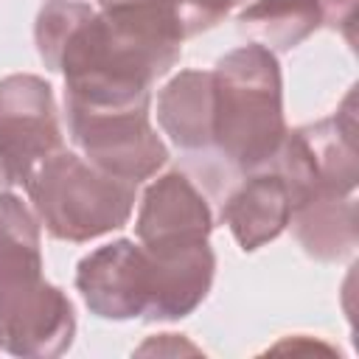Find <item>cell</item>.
Masks as SVG:
<instances>
[{
    "mask_svg": "<svg viewBox=\"0 0 359 359\" xmlns=\"http://www.w3.org/2000/svg\"><path fill=\"white\" fill-rule=\"evenodd\" d=\"M28 205L0 191V351L22 359L67 353L76 337L70 297L42 275V233Z\"/></svg>",
    "mask_w": 359,
    "mask_h": 359,
    "instance_id": "1",
    "label": "cell"
},
{
    "mask_svg": "<svg viewBox=\"0 0 359 359\" xmlns=\"http://www.w3.org/2000/svg\"><path fill=\"white\" fill-rule=\"evenodd\" d=\"M213 76L210 149L241 177L266 168L283 135V81L275 50L250 42L224 53Z\"/></svg>",
    "mask_w": 359,
    "mask_h": 359,
    "instance_id": "2",
    "label": "cell"
},
{
    "mask_svg": "<svg viewBox=\"0 0 359 359\" xmlns=\"http://www.w3.org/2000/svg\"><path fill=\"white\" fill-rule=\"evenodd\" d=\"M39 224L59 241L84 244L121 230L135 210V182L104 174L81 154L59 149L22 185Z\"/></svg>",
    "mask_w": 359,
    "mask_h": 359,
    "instance_id": "3",
    "label": "cell"
},
{
    "mask_svg": "<svg viewBox=\"0 0 359 359\" xmlns=\"http://www.w3.org/2000/svg\"><path fill=\"white\" fill-rule=\"evenodd\" d=\"M269 168L286 182L292 210L314 199L353 196L359 182L353 93L331 118L286 129Z\"/></svg>",
    "mask_w": 359,
    "mask_h": 359,
    "instance_id": "4",
    "label": "cell"
},
{
    "mask_svg": "<svg viewBox=\"0 0 359 359\" xmlns=\"http://www.w3.org/2000/svg\"><path fill=\"white\" fill-rule=\"evenodd\" d=\"M149 107L151 101L98 107L65 101L70 137L87 163L140 185L168 160V149L149 121Z\"/></svg>",
    "mask_w": 359,
    "mask_h": 359,
    "instance_id": "5",
    "label": "cell"
},
{
    "mask_svg": "<svg viewBox=\"0 0 359 359\" xmlns=\"http://www.w3.org/2000/svg\"><path fill=\"white\" fill-rule=\"evenodd\" d=\"M76 289L101 320H157L160 269L140 241L118 238L87 252L76 266Z\"/></svg>",
    "mask_w": 359,
    "mask_h": 359,
    "instance_id": "6",
    "label": "cell"
},
{
    "mask_svg": "<svg viewBox=\"0 0 359 359\" xmlns=\"http://www.w3.org/2000/svg\"><path fill=\"white\" fill-rule=\"evenodd\" d=\"M62 149L53 87L34 73L0 79V177L25 185L31 174Z\"/></svg>",
    "mask_w": 359,
    "mask_h": 359,
    "instance_id": "7",
    "label": "cell"
},
{
    "mask_svg": "<svg viewBox=\"0 0 359 359\" xmlns=\"http://www.w3.org/2000/svg\"><path fill=\"white\" fill-rule=\"evenodd\" d=\"M210 230V205L182 171H168L146 188L135 222L146 250H188L205 244Z\"/></svg>",
    "mask_w": 359,
    "mask_h": 359,
    "instance_id": "8",
    "label": "cell"
},
{
    "mask_svg": "<svg viewBox=\"0 0 359 359\" xmlns=\"http://www.w3.org/2000/svg\"><path fill=\"white\" fill-rule=\"evenodd\" d=\"M289 219L292 199L286 182L269 165L244 174V180L222 202V222L230 227L244 252L275 241L289 227Z\"/></svg>",
    "mask_w": 359,
    "mask_h": 359,
    "instance_id": "9",
    "label": "cell"
},
{
    "mask_svg": "<svg viewBox=\"0 0 359 359\" xmlns=\"http://www.w3.org/2000/svg\"><path fill=\"white\" fill-rule=\"evenodd\" d=\"M157 123L182 151H205L213 140V76L180 70L157 95Z\"/></svg>",
    "mask_w": 359,
    "mask_h": 359,
    "instance_id": "10",
    "label": "cell"
},
{
    "mask_svg": "<svg viewBox=\"0 0 359 359\" xmlns=\"http://www.w3.org/2000/svg\"><path fill=\"white\" fill-rule=\"evenodd\" d=\"M289 224L303 252L317 261H339L353 252L359 241L356 196L314 199L292 210Z\"/></svg>",
    "mask_w": 359,
    "mask_h": 359,
    "instance_id": "11",
    "label": "cell"
},
{
    "mask_svg": "<svg viewBox=\"0 0 359 359\" xmlns=\"http://www.w3.org/2000/svg\"><path fill=\"white\" fill-rule=\"evenodd\" d=\"M238 31L269 50H292L325 28L323 0H255L238 14Z\"/></svg>",
    "mask_w": 359,
    "mask_h": 359,
    "instance_id": "12",
    "label": "cell"
},
{
    "mask_svg": "<svg viewBox=\"0 0 359 359\" xmlns=\"http://www.w3.org/2000/svg\"><path fill=\"white\" fill-rule=\"evenodd\" d=\"M325 8V28L342 34L348 45H353V20H356V0H323Z\"/></svg>",
    "mask_w": 359,
    "mask_h": 359,
    "instance_id": "13",
    "label": "cell"
},
{
    "mask_svg": "<svg viewBox=\"0 0 359 359\" xmlns=\"http://www.w3.org/2000/svg\"><path fill=\"white\" fill-rule=\"evenodd\" d=\"M238 3H247V0H230V6H238Z\"/></svg>",
    "mask_w": 359,
    "mask_h": 359,
    "instance_id": "14",
    "label": "cell"
},
{
    "mask_svg": "<svg viewBox=\"0 0 359 359\" xmlns=\"http://www.w3.org/2000/svg\"><path fill=\"white\" fill-rule=\"evenodd\" d=\"M0 180H3V177H0Z\"/></svg>",
    "mask_w": 359,
    "mask_h": 359,
    "instance_id": "15",
    "label": "cell"
}]
</instances>
